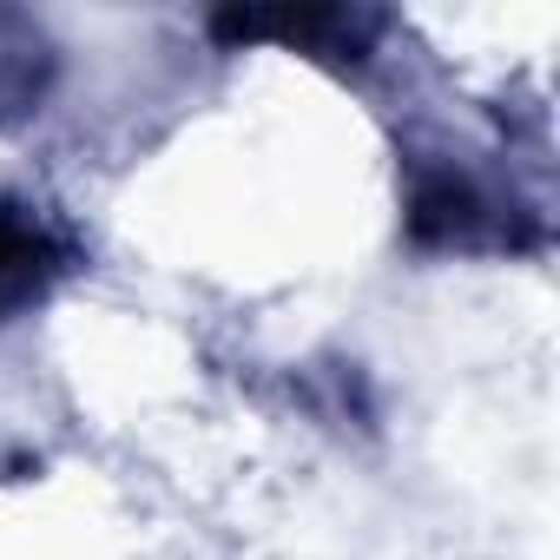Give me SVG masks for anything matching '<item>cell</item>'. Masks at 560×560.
Listing matches in <instances>:
<instances>
[{"label": "cell", "mask_w": 560, "mask_h": 560, "mask_svg": "<svg viewBox=\"0 0 560 560\" xmlns=\"http://www.w3.org/2000/svg\"><path fill=\"white\" fill-rule=\"evenodd\" d=\"M402 218H409V244H422V250H521L540 237L501 185H488L481 172L448 165V159L416 165Z\"/></svg>", "instance_id": "cell-1"}, {"label": "cell", "mask_w": 560, "mask_h": 560, "mask_svg": "<svg viewBox=\"0 0 560 560\" xmlns=\"http://www.w3.org/2000/svg\"><path fill=\"white\" fill-rule=\"evenodd\" d=\"M211 40L224 47L270 40L324 67H363L383 40V14L376 8H224L211 14Z\"/></svg>", "instance_id": "cell-2"}, {"label": "cell", "mask_w": 560, "mask_h": 560, "mask_svg": "<svg viewBox=\"0 0 560 560\" xmlns=\"http://www.w3.org/2000/svg\"><path fill=\"white\" fill-rule=\"evenodd\" d=\"M67 270H73V237L54 218L27 205H0V324L47 304Z\"/></svg>", "instance_id": "cell-3"}, {"label": "cell", "mask_w": 560, "mask_h": 560, "mask_svg": "<svg viewBox=\"0 0 560 560\" xmlns=\"http://www.w3.org/2000/svg\"><path fill=\"white\" fill-rule=\"evenodd\" d=\"M54 40L34 14L0 8V126H14L27 113H40L47 86H54Z\"/></svg>", "instance_id": "cell-4"}]
</instances>
